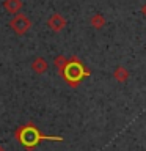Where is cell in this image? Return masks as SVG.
Instances as JSON below:
<instances>
[{"mask_svg":"<svg viewBox=\"0 0 146 151\" xmlns=\"http://www.w3.org/2000/svg\"><path fill=\"white\" fill-rule=\"evenodd\" d=\"M11 27H13L14 32L24 33V32H27L28 28H30V21H28L24 14H17V16L11 21Z\"/></svg>","mask_w":146,"mask_h":151,"instance_id":"3957f363","label":"cell"},{"mask_svg":"<svg viewBox=\"0 0 146 151\" xmlns=\"http://www.w3.org/2000/svg\"><path fill=\"white\" fill-rule=\"evenodd\" d=\"M16 137H17V140L21 142L25 148H28V150L35 148V146H38L41 142H44V140H55V142H61V140H63V137H54V135L41 134L39 129H38L36 126H33V124L22 126L21 129L16 132Z\"/></svg>","mask_w":146,"mask_h":151,"instance_id":"6da1fadb","label":"cell"},{"mask_svg":"<svg viewBox=\"0 0 146 151\" xmlns=\"http://www.w3.org/2000/svg\"><path fill=\"white\" fill-rule=\"evenodd\" d=\"M0 151H3V148H2V146H0Z\"/></svg>","mask_w":146,"mask_h":151,"instance_id":"9c48e42d","label":"cell"},{"mask_svg":"<svg viewBox=\"0 0 146 151\" xmlns=\"http://www.w3.org/2000/svg\"><path fill=\"white\" fill-rule=\"evenodd\" d=\"M61 74H63V79L69 85L75 87L88 76V71L85 69V66L79 60H71L68 63H64L63 69H61Z\"/></svg>","mask_w":146,"mask_h":151,"instance_id":"7a4b0ae2","label":"cell"},{"mask_svg":"<svg viewBox=\"0 0 146 151\" xmlns=\"http://www.w3.org/2000/svg\"><path fill=\"white\" fill-rule=\"evenodd\" d=\"M143 13L146 14V5H145V6H143Z\"/></svg>","mask_w":146,"mask_h":151,"instance_id":"ba28073f","label":"cell"},{"mask_svg":"<svg viewBox=\"0 0 146 151\" xmlns=\"http://www.w3.org/2000/svg\"><path fill=\"white\" fill-rule=\"evenodd\" d=\"M115 77L120 79V80H124L127 77V73H126V71H122V69H118L116 73H115Z\"/></svg>","mask_w":146,"mask_h":151,"instance_id":"52a82bcc","label":"cell"},{"mask_svg":"<svg viewBox=\"0 0 146 151\" xmlns=\"http://www.w3.org/2000/svg\"><path fill=\"white\" fill-rule=\"evenodd\" d=\"M21 0H6L5 2V8L8 9L9 13H17L19 8H21Z\"/></svg>","mask_w":146,"mask_h":151,"instance_id":"5b68a950","label":"cell"},{"mask_svg":"<svg viewBox=\"0 0 146 151\" xmlns=\"http://www.w3.org/2000/svg\"><path fill=\"white\" fill-rule=\"evenodd\" d=\"M33 68H35L36 73H42V71H46L47 65H46V61L42 60V58H38V60L35 61V65H33Z\"/></svg>","mask_w":146,"mask_h":151,"instance_id":"8992f818","label":"cell"},{"mask_svg":"<svg viewBox=\"0 0 146 151\" xmlns=\"http://www.w3.org/2000/svg\"><path fill=\"white\" fill-rule=\"evenodd\" d=\"M49 24H50V28H54L55 32H58V30H61V28H63V25H64V19L61 17L60 14H54V16L50 17Z\"/></svg>","mask_w":146,"mask_h":151,"instance_id":"277c9868","label":"cell"}]
</instances>
